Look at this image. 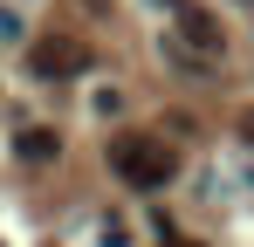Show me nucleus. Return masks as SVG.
Instances as JSON below:
<instances>
[{
    "label": "nucleus",
    "instance_id": "f03ea898",
    "mask_svg": "<svg viewBox=\"0 0 254 247\" xmlns=\"http://www.w3.org/2000/svg\"><path fill=\"white\" fill-rule=\"evenodd\" d=\"M28 62H35V76H83L89 69V41H35V55H28Z\"/></svg>",
    "mask_w": 254,
    "mask_h": 247
},
{
    "label": "nucleus",
    "instance_id": "f257e3e1",
    "mask_svg": "<svg viewBox=\"0 0 254 247\" xmlns=\"http://www.w3.org/2000/svg\"><path fill=\"white\" fill-rule=\"evenodd\" d=\"M110 172H117L124 185H137V192H158V185H172L179 158H172L158 137H117V144H110Z\"/></svg>",
    "mask_w": 254,
    "mask_h": 247
},
{
    "label": "nucleus",
    "instance_id": "39448f33",
    "mask_svg": "<svg viewBox=\"0 0 254 247\" xmlns=\"http://www.w3.org/2000/svg\"><path fill=\"white\" fill-rule=\"evenodd\" d=\"M172 247H199V241H172Z\"/></svg>",
    "mask_w": 254,
    "mask_h": 247
},
{
    "label": "nucleus",
    "instance_id": "7ed1b4c3",
    "mask_svg": "<svg viewBox=\"0 0 254 247\" xmlns=\"http://www.w3.org/2000/svg\"><path fill=\"white\" fill-rule=\"evenodd\" d=\"M55 151H62V137H55V130H42V124H35V130H21V158H55Z\"/></svg>",
    "mask_w": 254,
    "mask_h": 247
},
{
    "label": "nucleus",
    "instance_id": "20e7f679",
    "mask_svg": "<svg viewBox=\"0 0 254 247\" xmlns=\"http://www.w3.org/2000/svg\"><path fill=\"white\" fill-rule=\"evenodd\" d=\"M0 41H21V14H0Z\"/></svg>",
    "mask_w": 254,
    "mask_h": 247
}]
</instances>
